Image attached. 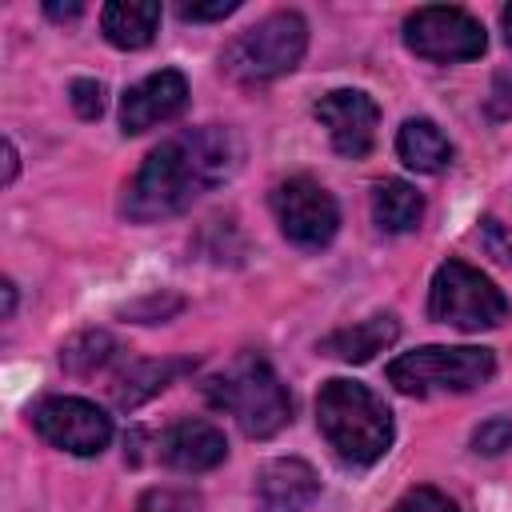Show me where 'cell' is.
Returning <instances> with one entry per match:
<instances>
[{"instance_id": "cell-1", "label": "cell", "mask_w": 512, "mask_h": 512, "mask_svg": "<svg viewBox=\"0 0 512 512\" xmlns=\"http://www.w3.org/2000/svg\"><path fill=\"white\" fill-rule=\"evenodd\" d=\"M236 168H240V140L232 128L220 124L184 128L144 156L140 172L124 188L120 212L136 224L180 216L204 192L224 184Z\"/></svg>"}, {"instance_id": "cell-2", "label": "cell", "mask_w": 512, "mask_h": 512, "mask_svg": "<svg viewBox=\"0 0 512 512\" xmlns=\"http://www.w3.org/2000/svg\"><path fill=\"white\" fill-rule=\"evenodd\" d=\"M316 424L324 440L336 448L344 464L368 468L392 448V412L388 404L356 384V380H328L316 392Z\"/></svg>"}, {"instance_id": "cell-3", "label": "cell", "mask_w": 512, "mask_h": 512, "mask_svg": "<svg viewBox=\"0 0 512 512\" xmlns=\"http://www.w3.org/2000/svg\"><path fill=\"white\" fill-rule=\"evenodd\" d=\"M204 392L252 440H268V436H276L292 420V396H288V388L280 384V376L272 372V364L264 356H256V352L236 356L224 372H216L204 384Z\"/></svg>"}, {"instance_id": "cell-4", "label": "cell", "mask_w": 512, "mask_h": 512, "mask_svg": "<svg viewBox=\"0 0 512 512\" xmlns=\"http://www.w3.org/2000/svg\"><path fill=\"white\" fill-rule=\"evenodd\" d=\"M308 48V24L300 12H272L244 28L220 56V68L240 84H264L300 64Z\"/></svg>"}, {"instance_id": "cell-5", "label": "cell", "mask_w": 512, "mask_h": 512, "mask_svg": "<svg viewBox=\"0 0 512 512\" xmlns=\"http://www.w3.org/2000/svg\"><path fill=\"white\" fill-rule=\"evenodd\" d=\"M496 372V356L492 348H476V344H428L416 352H404L388 364V380L404 392V396H444V392H472L480 384H488Z\"/></svg>"}, {"instance_id": "cell-6", "label": "cell", "mask_w": 512, "mask_h": 512, "mask_svg": "<svg viewBox=\"0 0 512 512\" xmlns=\"http://www.w3.org/2000/svg\"><path fill=\"white\" fill-rule=\"evenodd\" d=\"M428 316L460 332H480L508 320V300L480 268L464 260H444L428 288Z\"/></svg>"}, {"instance_id": "cell-7", "label": "cell", "mask_w": 512, "mask_h": 512, "mask_svg": "<svg viewBox=\"0 0 512 512\" xmlns=\"http://www.w3.org/2000/svg\"><path fill=\"white\" fill-rule=\"evenodd\" d=\"M404 44L432 64H460V60H476L488 48V36L484 24L464 8L424 4L404 16Z\"/></svg>"}, {"instance_id": "cell-8", "label": "cell", "mask_w": 512, "mask_h": 512, "mask_svg": "<svg viewBox=\"0 0 512 512\" xmlns=\"http://www.w3.org/2000/svg\"><path fill=\"white\" fill-rule=\"evenodd\" d=\"M272 212H276L280 232L296 248H324V244H332V236L340 228V208H336L332 192L324 184H316L312 176H292V180L276 184Z\"/></svg>"}, {"instance_id": "cell-9", "label": "cell", "mask_w": 512, "mask_h": 512, "mask_svg": "<svg viewBox=\"0 0 512 512\" xmlns=\"http://www.w3.org/2000/svg\"><path fill=\"white\" fill-rule=\"evenodd\" d=\"M32 424L36 432L72 456H100L112 440V420L104 408H96L92 400L80 396H48L32 408Z\"/></svg>"}, {"instance_id": "cell-10", "label": "cell", "mask_w": 512, "mask_h": 512, "mask_svg": "<svg viewBox=\"0 0 512 512\" xmlns=\"http://www.w3.org/2000/svg\"><path fill=\"white\" fill-rule=\"evenodd\" d=\"M316 120L328 128V140L344 160H364L376 144L380 108L368 92L336 88V92H324L316 100Z\"/></svg>"}, {"instance_id": "cell-11", "label": "cell", "mask_w": 512, "mask_h": 512, "mask_svg": "<svg viewBox=\"0 0 512 512\" xmlns=\"http://www.w3.org/2000/svg\"><path fill=\"white\" fill-rule=\"evenodd\" d=\"M184 104H188V80L176 68H160L120 96V128H124V136H140L156 124H168L172 116H180Z\"/></svg>"}, {"instance_id": "cell-12", "label": "cell", "mask_w": 512, "mask_h": 512, "mask_svg": "<svg viewBox=\"0 0 512 512\" xmlns=\"http://www.w3.org/2000/svg\"><path fill=\"white\" fill-rule=\"evenodd\" d=\"M156 456L176 472H208L224 464L228 440L208 420H176L156 436Z\"/></svg>"}, {"instance_id": "cell-13", "label": "cell", "mask_w": 512, "mask_h": 512, "mask_svg": "<svg viewBox=\"0 0 512 512\" xmlns=\"http://www.w3.org/2000/svg\"><path fill=\"white\" fill-rule=\"evenodd\" d=\"M320 496V480L308 460L280 456L256 476V512H308Z\"/></svg>"}, {"instance_id": "cell-14", "label": "cell", "mask_w": 512, "mask_h": 512, "mask_svg": "<svg viewBox=\"0 0 512 512\" xmlns=\"http://www.w3.org/2000/svg\"><path fill=\"white\" fill-rule=\"evenodd\" d=\"M396 336H400L396 316H392V312H376V316H368V320H356V324L336 328L332 336H324V340H320V352H324V356H336V360H344V364H364V360H372L376 352L392 348Z\"/></svg>"}, {"instance_id": "cell-15", "label": "cell", "mask_w": 512, "mask_h": 512, "mask_svg": "<svg viewBox=\"0 0 512 512\" xmlns=\"http://www.w3.org/2000/svg\"><path fill=\"white\" fill-rule=\"evenodd\" d=\"M100 28H104L108 44H116V48H124V52L148 48L152 36H156V28H160V4H132V0L104 4Z\"/></svg>"}, {"instance_id": "cell-16", "label": "cell", "mask_w": 512, "mask_h": 512, "mask_svg": "<svg viewBox=\"0 0 512 512\" xmlns=\"http://www.w3.org/2000/svg\"><path fill=\"white\" fill-rule=\"evenodd\" d=\"M396 152H400V160H404L412 172H444V168L452 164V144H448V136L440 132L436 120H424V116L404 120V128H400V136H396Z\"/></svg>"}, {"instance_id": "cell-17", "label": "cell", "mask_w": 512, "mask_h": 512, "mask_svg": "<svg viewBox=\"0 0 512 512\" xmlns=\"http://www.w3.org/2000/svg\"><path fill=\"white\" fill-rule=\"evenodd\" d=\"M180 372H192V360H140L112 384V400H116V408L132 412L144 400H152L156 392H164Z\"/></svg>"}, {"instance_id": "cell-18", "label": "cell", "mask_w": 512, "mask_h": 512, "mask_svg": "<svg viewBox=\"0 0 512 512\" xmlns=\"http://www.w3.org/2000/svg\"><path fill=\"white\" fill-rule=\"evenodd\" d=\"M424 216V200L404 180H384L372 188V220L384 232H412Z\"/></svg>"}, {"instance_id": "cell-19", "label": "cell", "mask_w": 512, "mask_h": 512, "mask_svg": "<svg viewBox=\"0 0 512 512\" xmlns=\"http://www.w3.org/2000/svg\"><path fill=\"white\" fill-rule=\"evenodd\" d=\"M116 340L104 332V328H84V332H76L64 348H60V368L64 372H72V376H92V372H100L104 364H112L116 360Z\"/></svg>"}, {"instance_id": "cell-20", "label": "cell", "mask_w": 512, "mask_h": 512, "mask_svg": "<svg viewBox=\"0 0 512 512\" xmlns=\"http://www.w3.org/2000/svg\"><path fill=\"white\" fill-rule=\"evenodd\" d=\"M512 448V420L508 416H492L472 432V452L480 456H500Z\"/></svg>"}, {"instance_id": "cell-21", "label": "cell", "mask_w": 512, "mask_h": 512, "mask_svg": "<svg viewBox=\"0 0 512 512\" xmlns=\"http://www.w3.org/2000/svg\"><path fill=\"white\" fill-rule=\"evenodd\" d=\"M392 512H460V508L444 492H436V488H412V492H404L396 500Z\"/></svg>"}, {"instance_id": "cell-22", "label": "cell", "mask_w": 512, "mask_h": 512, "mask_svg": "<svg viewBox=\"0 0 512 512\" xmlns=\"http://www.w3.org/2000/svg\"><path fill=\"white\" fill-rule=\"evenodd\" d=\"M72 108L80 120H96L104 112V84L100 80H72Z\"/></svg>"}, {"instance_id": "cell-23", "label": "cell", "mask_w": 512, "mask_h": 512, "mask_svg": "<svg viewBox=\"0 0 512 512\" xmlns=\"http://www.w3.org/2000/svg\"><path fill=\"white\" fill-rule=\"evenodd\" d=\"M140 512H196V500L176 488H152L140 496Z\"/></svg>"}, {"instance_id": "cell-24", "label": "cell", "mask_w": 512, "mask_h": 512, "mask_svg": "<svg viewBox=\"0 0 512 512\" xmlns=\"http://www.w3.org/2000/svg\"><path fill=\"white\" fill-rule=\"evenodd\" d=\"M172 312H180V296H148L144 304H132V308H128V316H136L140 324L168 320Z\"/></svg>"}, {"instance_id": "cell-25", "label": "cell", "mask_w": 512, "mask_h": 512, "mask_svg": "<svg viewBox=\"0 0 512 512\" xmlns=\"http://www.w3.org/2000/svg\"><path fill=\"white\" fill-rule=\"evenodd\" d=\"M480 240H484V248L496 256V260H504V264H512V232L500 224V220H484L480 224Z\"/></svg>"}, {"instance_id": "cell-26", "label": "cell", "mask_w": 512, "mask_h": 512, "mask_svg": "<svg viewBox=\"0 0 512 512\" xmlns=\"http://www.w3.org/2000/svg\"><path fill=\"white\" fill-rule=\"evenodd\" d=\"M240 8V0H216V4H180L184 20H224Z\"/></svg>"}, {"instance_id": "cell-27", "label": "cell", "mask_w": 512, "mask_h": 512, "mask_svg": "<svg viewBox=\"0 0 512 512\" xmlns=\"http://www.w3.org/2000/svg\"><path fill=\"white\" fill-rule=\"evenodd\" d=\"M488 116H496V120H508V116H512V76H508V72L496 76V84H492Z\"/></svg>"}, {"instance_id": "cell-28", "label": "cell", "mask_w": 512, "mask_h": 512, "mask_svg": "<svg viewBox=\"0 0 512 512\" xmlns=\"http://www.w3.org/2000/svg\"><path fill=\"white\" fill-rule=\"evenodd\" d=\"M44 12H48L52 20H72V16L84 12V4H76V0H72V4H44Z\"/></svg>"}, {"instance_id": "cell-29", "label": "cell", "mask_w": 512, "mask_h": 512, "mask_svg": "<svg viewBox=\"0 0 512 512\" xmlns=\"http://www.w3.org/2000/svg\"><path fill=\"white\" fill-rule=\"evenodd\" d=\"M16 168H20L16 144H12V140H4V184H12V180H16Z\"/></svg>"}, {"instance_id": "cell-30", "label": "cell", "mask_w": 512, "mask_h": 512, "mask_svg": "<svg viewBox=\"0 0 512 512\" xmlns=\"http://www.w3.org/2000/svg\"><path fill=\"white\" fill-rule=\"evenodd\" d=\"M0 292H4V320H8V316L16 312V284H12V280H4V284H0Z\"/></svg>"}, {"instance_id": "cell-31", "label": "cell", "mask_w": 512, "mask_h": 512, "mask_svg": "<svg viewBox=\"0 0 512 512\" xmlns=\"http://www.w3.org/2000/svg\"><path fill=\"white\" fill-rule=\"evenodd\" d=\"M500 24H504V40L512 44V4H508V8L500 12Z\"/></svg>"}]
</instances>
